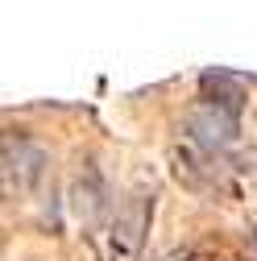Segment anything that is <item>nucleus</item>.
I'll return each instance as SVG.
<instances>
[{"instance_id":"nucleus-5","label":"nucleus","mask_w":257,"mask_h":261,"mask_svg":"<svg viewBox=\"0 0 257 261\" xmlns=\"http://www.w3.org/2000/svg\"><path fill=\"white\" fill-rule=\"evenodd\" d=\"M71 203H75V216L87 228H95L108 216V182H104V174H100L95 162H83V170L75 174V199Z\"/></svg>"},{"instance_id":"nucleus-2","label":"nucleus","mask_w":257,"mask_h":261,"mask_svg":"<svg viewBox=\"0 0 257 261\" xmlns=\"http://www.w3.org/2000/svg\"><path fill=\"white\" fill-rule=\"evenodd\" d=\"M174 162V178L191 191H199V195H224L228 191V166H224V153H212L195 141H183L174 145L170 153Z\"/></svg>"},{"instance_id":"nucleus-3","label":"nucleus","mask_w":257,"mask_h":261,"mask_svg":"<svg viewBox=\"0 0 257 261\" xmlns=\"http://www.w3.org/2000/svg\"><path fill=\"white\" fill-rule=\"evenodd\" d=\"M149 220H153V191L128 195V203L116 212V220L108 228V261H133L149 232Z\"/></svg>"},{"instance_id":"nucleus-4","label":"nucleus","mask_w":257,"mask_h":261,"mask_svg":"<svg viewBox=\"0 0 257 261\" xmlns=\"http://www.w3.org/2000/svg\"><path fill=\"white\" fill-rule=\"evenodd\" d=\"M237 133H241V116L224 112L208 100H199L195 108L187 112V141H195L212 153H228L237 145Z\"/></svg>"},{"instance_id":"nucleus-1","label":"nucleus","mask_w":257,"mask_h":261,"mask_svg":"<svg viewBox=\"0 0 257 261\" xmlns=\"http://www.w3.org/2000/svg\"><path fill=\"white\" fill-rule=\"evenodd\" d=\"M46 149L25 133H0V199L34 195L46 178Z\"/></svg>"},{"instance_id":"nucleus-6","label":"nucleus","mask_w":257,"mask_h":261,"mask_svg":"<svg viewBox=\"0 0 257 261\" xmlns=\"http://www.w3.org/2000/svg\"><path fill=\"white\" fill-rule=\"evenodd\" d=\"M199 91H203L208 104L233 112V116H241V108H245V87H241L233 75H224V71H208V75L199 79Z\"/></svg>"}]
</instances>
